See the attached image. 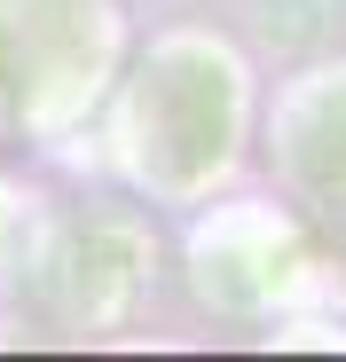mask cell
Masks as SVG:
<instances>
[{
    "label": "cell",
    "instance_id": "obj_1",
    "mask_svg": "<svg viewBox=\"0 0 346 362\" xmlns=\"http://www.w3.org/2000/svg\"><path fill=\"white\" fill-rule=\"evenodd\" d=\"M126 165L157 197H197L237 165L244 134V64L205 32H173L126 95Z\"/></svg>",
    "mask_w": 346,
    "mask_h": 362
},
{
    "label": "cell",
    "instance_id": "obj_2",
    "mask_svg": "<svg viewBox=\"0 0 346 362\" xmlns=\"http://www.w3.org/2000/svg\"><path fill=\"white\" fill-rule=\"evenodd\" d=\"M119 47L110 0H0V118L64 127Z\"/></svg>",
    "mask_w": 346,
    "mask_h": 362
},
{
    "label": "cell",
    "instance_id": "obj_3",
    "mask_svg": "<svg viewBox=\"0 0 346 362\" xmlns=\"http://www.w3.org/2000/svg\"><path fill=\"white\" fill-rule=\"evenodd\" d=\"M40 268H47V291H55V308H64L71 323H110V315L134 308L142 268H150V245H142L134 221L87 213V221H71V228L47 245Z\"/></svg>",
    "mask_w": 346,
    "mask_h": 362
},
{
    "label": "cell",
    "instance_id": "obj_4",
    "mask_svg": "<svg viewBox=\"0 0 346 362\" xmlns=\"http://www.w3.org/2000/svg\"><path fill=\"white\" fill-rule=\"evenodd\" d=\"M299 268V245H292V228H283L268 205L252 213H220L205 236H197V284L205 299H220V308H268V299L292 284Z\"/></svg>",
    "mask_w": 346,
    "mask_h": 362
},
{
    "label": "cell",
    "instance_id": "obj_5",
    "mask_svg": "<svg viewBox=\"0 0 346 362\" xmlns=\"http://www.w3.org/2000/svg\"><path fill=\"white\" fill-rule=\"evenodd\" d=\"M275 158H283V173H292L299 197L346 213V71H315L307 87L283 95Z\"/></svg>",
    "mask_w": 346,
    "mask_h": 362
}]
</instances>
